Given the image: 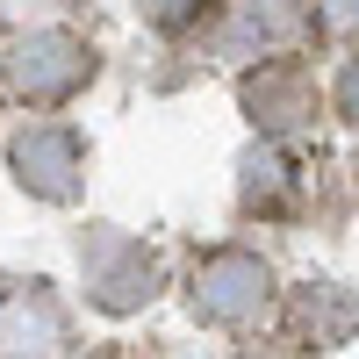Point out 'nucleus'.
<instances>
[{"instance_id":"nucleus-1","label":"nucleus","mask_w":359,"mask_h":359,"mask_svg":"<svg viewBox=\"0 0 359 359\" xmlns=\"http://www.w3.org/2000/svg\"><path fill=\"white\" fill-rule=\"evenodd\" d=\"M101 72V50L72 36V29H22V36L0 50V79H8V94L29 101V108H65L79 101L86 86Z\"/></svg>"},{"instance_id":"nucleus-2","label":"nucleus","mask_w":359,"mask_h":359,"mask_svg":"<svg viewBox=\"0 0 359 359\" xmlns=\"http://www.w3.org/2000/svg\"><path fill=\"white\" fill-rule=\"evenodd\" d=\"M79 280H86V302H94L101 316H137V309L158 302L165 259L144 245L137 230L94 223V230H79Z\"/></svg>"},{"instance_id":"nucleus-3","label":"nucleus","mask_w":359,"mask_h":359,"mask_svg":"<svg viewBox=\"0 0 359 359\" xmlns=\"http://www.w3.org/2000/svg\"><path fill=\"white\" fill-rule=\"evenodd\" d=\"M187 302H194L201 323H216V331H252V323L273 316L280 280H273V266H266L252 245H216V252L194 259Z\"/></svg>"},{"instance_id":"nucleus-4","label":"nucleus","mask_w":359,"mask_h":359,"mask_svg":"<svg viewBox=\"0 0 359 359\" xmlns=\"http://www.w3.org/2000/svg\"><path fill=\"white\" fill-rule=\"evenodd\" d=\"M8 172L36 201H79L86 187V144L72 123H22L8 137Z\"/></svg>"},{"instance_id":"nucleus-5","label":"nucleus","mask_w":359,"mask_h":359,"mask_svg":"<svg viewBox=\"0 0 359 359\" xmlns=\"http://www.w3.org/2000/svg\"><path fill=\"white\" fill-rule=\"evenodd\" d=\"M237 108L259 137H302L316 130V86L294 57H259V65L237 79Z\"/></svg>"},{"instance_id":"nucleus-6","label":"nucleus","mask_w":359,"mask_h":359,"mask_svg":"<svg viewBox=\"0 0 359 359\" xmlns=\"http://www.w3.org/2000/svg\"><path fill=\"white\" fill-rule=\"evenodd\" d=\"M316 36V22L302 0H223V29H216V50L223 57H287Z\"/></svg>"},{"instance_id":"nucleus-7","label":"nucleus","mask_w":359,"mask_h":359,"mask_svg":"<svg viewBox=\"0 0 359 359\" xmlns=\"http://www.w3.org/2000/svg\"><path fill=\"white\" fill-rule=\"evenodd\" d=\"M287 323L302 345H345L359 331V294H345L338 280H309V287H294Z\"/></svg>"},{"instance_id":"nucleus-8","label":"nucleus","mask_w":359,"mask_h":359,"mask_svg":"<svg viewBox=\"0 0 359 359\" xmlns=\"http://www.w3.org/2000/svg\"><path fill=\"white\" fill-rule=\"evenodd\" d=\"M237 208L245 216H287L294 208V165L280 158V137H259V151L237 165Z\"/></svg>"},{"instance_id":"nucleus-9","label":"nucleus","mask_w":359,"mask_h":359,"mask_svg":"<svg viewBox=\"0 0 359 359\" xmlns=\"http://www.w3.org/2000/svg\"><path fill=\"white\" fill-rule=\"evenodd\" d=\"M208 8H216V0H137L144 29H158V36H187V29H201Z\"/></svg>"},{"instance_id":"nucleus-10","label":"nucleus","mask_w":359,"mask_h":359,"mask_svg":"<svg viewBox=\"0 0 359 359\" xmlns=\"http://www.w3.org/2000/svg\"><path fill=\"white\" fill-rule=\"evenodd\" d=\"M331 108H338V123L359 137V57H345L338 79H331Z\"/></svg>"},{"instance_id":"nucleus-11","label":"nucleus","mask_w":359,"mask_h":359,"mask_svg":"<svg viewBox=\"0 0 359 359\" xmlns=\"http://www.w3.org/2000/svg\"><path fill=\"white\" fill-rule=\"evenodd\" d=\"M309 22L323 29V36H352V29H359V0H316Z\"/></svg>"}]
</instances>
